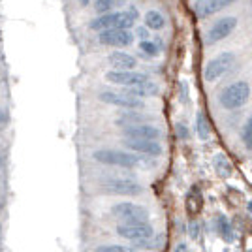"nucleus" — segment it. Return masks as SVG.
<instances>
[{"label":"nucleus","mask_w":252,"mask_h":252,"mask_svg":"<svg viewBox=\"0 0 252 252\" xmlns=\"http://www.w3.org/2000/svg\"><path fill=\"white\" fill-rule=\"evenodd\" d=\"M102 189L109 194H115V196H139V194H143V187L137 181L123 177L105 179L102 183Z\"/></svg>","instance_id":"nucleus-10"},{"label":"nucleus","mask_w":252,"mask_h":252,"mask_svg":"<svg viewBox=\"0 0 252 252\" xmlns=\"http://www.w3.org/2000/svg\"><path fill=\"white\" fill-rule=\"evenodd\" d=\"M91 2H94V0H77V4H79V6H89Z\"/></svg>","instance_id":"nucleus-30"},{"label":"nucleus","mask_w":252,"mask_h":252,"mask_svg":"<svg viewBox=\"0 0 252 252\" xmlns=\"http://www.w3.org/2000/svg\"><path fill=\"white\" fill-rule=\"evenodd\" d=\"M6 119H8L6 113H4V111H0V125H4V123H6Z\"/></svg>","instance_id":"nucleus-31"},{"label":"nucleus","mask_w":252,"mask_h":252,"mask_svg":"<svg viewBox=\"0 0 252 252\" xmlns=\"http://www.w3.org/2000/svg\"><path fill=\"white\" fill-rule=\"evenodd\" d=\"M237 0H198L196 6H194V11L200 19H205L209 15H215L222 11L224 8H228L231 4H235Z\"/></svg>","instance_id":"nucleus-14"},{"label":"nucleus","mask_w":252,"mask_h":252,"mask_svg":"<svg viewBox=\"0 0 252 252\" xmlns=\"http://www.w3.org/2000/svg\"><path fill=\"white\" fill-rule=\"evenodd\" d=\"M194 128H196V136L203 139V141L211 137V125L209 121H207L205 111H198L196 113V125H194Z\"/></svg>","instance_id":"nucleus-16"},{"label":"nucleus","mask_w":252,"mask_h":252,"mask_svg":"<svg viewBox=\"0 0 252 252\" xmlns=\"http://www.w3.org/2000/svg\"><path fill=\"white\" fill-rule=\"evenodd\" d=\"M137 36H139L141 40H149V29L147 27H139V29H137Z\"/></svg>","instance_id":"nucleus-28"},{"label":"nucleus","mask_w":252,"mask_h":252,"mask_svg":"<svg viewBox=\"0 0 252 252\" xmlns=\"http://www.w3.org/2000/svg\"><path fill=\"white\" fill-rule=\"evenodd\" d=\"M126 139H149V141H158L162 137V130L153 125H134L125 128Z\"/></svg>","instance_id":"nucleus-13"},{"label":"nucleus","mask_w":252,"mask_h":252,"mask_svg":"<svg viewBox=\"0 0 252 252\" xmlns=\"http://www.w3.org/2000/svg\"><path fill=\"white\" fill-rule=\"evenodd\" d=\"M98 164L102 166H113V168L123 169H151L155 164L137 153H128V151H117V149H98L93 153Z\"/></svg>","instance_id":"nucleus-1"},{"label":"nucleus","mask_w":252,"mask_h":252,"mask_svg":"<svg viewBox=\"0 0 252 252\" xmlns=\"http://www.w3.org/2000/svg\"><path fill=\"white\" fill-rule=\"evenodd\" d=\"M126 147L130 151H136L137 155H143V157H153L158 158L162 157L164 149L158 141H149V139H125Z\"/></svg>","instance_id":"nucleus-12"},{"label":"nucleus","mask_w":252,"mask_h":252,"mask_svg":"<svg viewBox=\"0 0 252 252\" xmlns=\"http://www.w3.org/2000/svg\"><path fill=\"white\" fill-rule=\"evenodd\" d=\"M115 231L117 235H121L123 239H128L130 243L155 237V228L151 226V222H123L117 226Z\"/></svg>","instance_id":"nucleus-8"},{"label":"nucleus","mask_w":252,"mask_h":252,"mask_svg":"<svg viewBox=\"0 0 252 252\" xmlns=\"http://www.w3.org/2000/svg\"><path fill=\"white\" fill-rule=\"evenodd\" d=\"M241 141L247 151H252V115L247 119V123L241 130Z\"/></svg>","instance_id":"nucleus-22"},{"label":"nucleus","mask_w":252,"mask_h":252,"mask_svg":"<svg viewBox=\"0 0 252 252\" xmlns=\"http://www.w3.org/2000/svg\"><path fill=\"white\" fill-rule=\"evenodd\" d=\"M251 252H252V251H251Z\"/></svg>","instance_id":"nucleus-34"},{"label":"nucleus","mask_w":252,"mask_h":252,"mask_svg":"<svg viewBox=\"0 0 252 252\" xmlns=\"http://www.w3.org/2000/svg\"><path fill=\"white\" fill-rule=\"evenodd\" d=\"M145 27L149 31H162L166 27V17L157 10H149L145 13Z\"/></svg>","instance_id":"nucleus-17"},{"label":"nucleus","mask_w":252,"mask_h":252,"mask_svg":"<svg viewBox=\"0 0 252 252\" xmlns=\"http://www.w3.org/2000/svg\"><path fill=\"white\" fill-rule=\"evenodd\" d=\"M179 96H181V100L185 104L189 102V85H187V81H181V93H179Z\"/></svg>","instance_id":"nucleus-26"},{"label":"nucleus","mask_w":252,"mask_h":252,"mask_svg":"<svg viewBox=\"0 0 252 252\" xmlns=\"http://www.w3.org/2000/svg\"><path fill=\"white\" fill-rule=\"evenodd\" d=\"M235 59H237L235 53L231 51L220 53L215 59H211L209 63H207V66H205V70H203L205 81H217V79H220L222 75L228 74L231 70V66L235 64Z\"/></svg>","instance_id":"nucleus-4"},{"label":"nucleus","mask_w":252,"mask_h":252,"mask_svg":"<svg viewBox=\"0 0 252 252\" xmlns=\"http://www.w3.org/2000/svg\"><path fill=\"white\" fill-rule=\"evenodd\" d=\"M213 164H215V171L219 173V177L226 179L231 175V162L226 158V155H217V157L213 158Z\"/></svg>","instance_id":"nucleus-18"},{"label":"nucleus","mask_w":252,"mask_h":252,"mask_svg":"<svg viewBox=\"0 0 252 252\" xmlns=\"http://www.w3.org/2000/svg\"><path fill=\"white\" fill-rule=\"evenodd\" d=\"M121 4H126V0H96L94 8L98 13H109V11H113V8L121 6Z\"/></svg>","instance_id":"nucleus-21"},{"label":"nucleus","mask_w":252,"mask_h":252,"mask_svg":"<svg viewBox=\"0 0 252 252\" xmlns=\"http://www.w3.org/2000/svg\"><path fill=\"white\" fill-rule=\"evenodd\" d=\"M98 42L107 47H128L134 43V34L125 29H109L98 34Z\"/></svg>","instance_id":"nucleus-11"},{"label":"nucleus","mask_w":252,"mask_h":252,"mask_svg":"<svg viewBox=\"0 0 252 252\" xmlns=\"http://www.w3.org/2000/svg\"><path fill=\"white\" fill-rule=\"evenodd\" d=\"M143 119H145V117L141 115V113H134V111H130V113H125V115L117 117L115 125L128 128V126H134V125H143V123H141Z\"/></svg>","instance_id":"nucleus-19"},{"label":"nucleus","mask_w":252,"mask_h":252,"mask_svg":"<svg viewBox=\"0 0 252 252\" xmlns=\"http://www.w3.org/2000/svg\"><path fill=\"white\" fill-rule=\"evenodd\" d=\"M251 85L245 79L239 81H233L226 89H222L220 94H219V104L222 109L226 111H235V109H241L243 105H247L249 98H251Z\"/></svg>","instance_id":"nucleus-3"},{"label":"nucleus","mask_w":252,"mask_h":252,"mask_svg":"<svg viewBox=\"0 0 252 252\" xmlns=\"http://www.w3.org/2000/svg\"><path fill=\"white\" fill-rule=\"evenodd\" d=\"M137 47H139V51L149 55V57H158V55L162 53V45H160V42H155V40H141Z\"/></svg>","instance_id":"nucleus-20"},{"label":"nucleus","mask_w":252,"mask_h":252,"mask_svg":"<svg viewBox=\"0 0 252 252\" xmlns=\"http://www.w3.org/2000/svg\"><path fill=\"white\" fill-rule=\"evenodd\" d=\"M105 81L119 87H126V89H134V87H141V85L149 83L147 74H141L136 70H109L105 72Z\"/></svg>","instance_id":"nucleus-7"},{"label":"nucleus","mask_w":252,"mask_h":252,"mask_svg":"<svg viewBox=\"0 0 252 252\" xmlns=\"http://www.w3.org/2000/svg\"><path fill=\"white\" fill-rule=\"evenodd\" d=\"M217 222H219V231H220V235L226 239V241H231L233 239V230H231L230 222H228V219L226 217H219L217 219Z\"/></svg>","instance_id":"nucleus-23"},{"label":"nucleus","mask_w":252,"mask_h":252,"mask_svg":"<svg viewBox=\"0 0 252 252\" xmlns=\"http://www.w3.org/2000/svg\"><path fill=\"white\" fill-rule=\"evenodd\" d=\"M132 247H134V249L151 251V249H155V241H153V237H151V239H141V241H134V243H132Z\"/></svg>","instance_id":"nucleus-25"},{"label":"nucleus","mask_w":252,"mask_h":252,"mask_svg":"<svg viewBox=\"0 0 252 252\" xmlns=\"http://www.w3.org/2000/svg\"><path fill=\"white\" fill-rule=\"evenodd\" d=\"M0 166H2V160H0Z\"/></svg>","instance_id":"nucleus-33"},{"label":"nucleus","mask_w":252,"mask_h":252,"mask_svg":"<svg viewBox=\"0 0 252 252\" xmlns=\"http://www.w3.org/2000/svg\"><path fill=\"white\" fill-rule=\"evenodd\" d=\"M111 215L117 219H123L125 222H149V213L147 207L139 205V203H132V201H121L111 207Z\"/></svg>","instance_id":"nucleus-6"},{"label":"nucleus","mask_w":252,"mask_h":252,"mask_svg":"<svg viewBox=\"0 0 252 252\" xmlns=\"http://www.w3.org/2000/svg\"><path fill=\"white\" fill-rule=\"evenodd\" d=\"M175 252H190V251H189V247H187L185 243H179L177 247H175Z\"/></svg>","instance_id":"nucleus-29"},{"label":"nucleus","mask_w":252,"mask_h":252,"mask_svg":"<svg viewBox=\"0 0 252 252\" xmlns=\"http://www.w3.org/2000/svg\"><path fill=\"white\" fill-rule=\"evenodd\" d=\"M96 252H136L134 247H125V245H102Z\"/></svg>","instance_id":"nucleus-24"},{"label":"nucleus","mask_w":252,"mask_h":252,"mask_svg":"<svg viewBox=\"0 0 252 252\" xmlns=\"http://www.w3.org/2000/svg\"><path fill=\"white\" fill-rule=\"evenodd\" d=\"M175 130H177L179 137H183V139H187V137H189V130H187V125H185V123H179V125L175 126Z\"/></svg>","instance_id":"nucleus-27"},{"label":"nucleus","mask_w":252,"mask_h":252,"mask_svg":"<svg viewBox=\"0 0 252 252\" xmlns=\"http://www.w3.org/2000/svg\"><path fill=\"white\" fill-rule=\"evenodd\" d=\"M98 100L104 104L113 105V107H123V109H130V111L141 109L145 105L143 100L128 94L126 91H102V93H98Z\"/></svg>","instance_id":"nucleus-5"},{"label":"nucleus","mask_w":252,"mask_h":252,"mask_svg":"<svg viewBox=\"0 0 252 252\" xmlns=\"http://www.w3.org/2000/svg\"><path fill=\"white\" fill-rule=\"evenodd\" d=\"M137 19V11H109V13H100L89 23V29L96 31L98 34L109 29H125L130 31Z\"/></svg>","instance_id":"nucleus-2"},{"label":"nucleus","mask_w":252,"mask_h":252,"mask_svg":"<svg viewBox=\"0 0 252 252\" xmlns=\"http://www.w3.org/2000/svg\"><path fill=\"white\" fill-rule=\"evenodd\" d=\"M249 211H251V213H252V201H251V203H249Z\"/></svg>","instance_id":"nucleus-32"},{"label":"nucleus","mask_w":252,"mask_h":252,"mask_svg":"<svg viewBox=\"0 0 252 252\" xmlns=\"http://www.w3.org/2000/svg\"><path fill=\"white\" fill-rule=\"evenodd\" d=\"M107 63H109V66H113V70H136L137 66L136 57H132V55L123 51L111 53L107 57Z\"/></svg>","instance_id":"nucleus-15"},{"label":"nucleus","mask_w":252,"mask_h":252,"mask_svg":"<svg viewBox=\"0 0 252 252\" xmlns=\"http://www.w3.org/2000/svg\"><path fill=\"white\" fill-rule=\"evenodd\" d=\"M237 25H239V19L235 15H224L219 21L213 23V27L205 34V42L209 45H215V43L226 40L228 36H231V32L237 29Z\"/></svg>","instance_id":"nucleus-9"}]
</instances>
